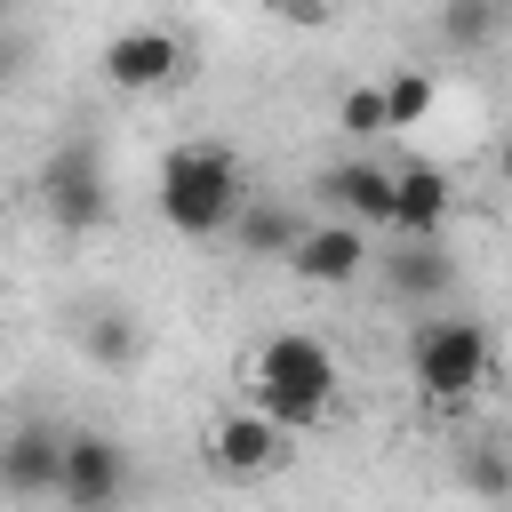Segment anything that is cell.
<instances>
[{
  "label": "cell",
  "mask_w": 512,
  "mask_h": 512,
  "mask_svg": "<svg viewBox=\"0 0 512 512\" xmlns=\"http://www.w3.org/2000/svg\"><path fill=\"white\" fill-rule=\"evenodd\" d=\"M240 200H248V184H240V160L224 144H168V160H160V216L184 240H216L240 216Z\"/></svg>",
  "instance_id": "1"
},
{
  "label": "cell",
  "mask_w": 512,
  "mask_h": 512,
  "mask_svg": "<svg viewBox=\"0 0 512 512\" xmlns=\"http://www.w3.org/2000/svg\"><path fill=\"white\" fill-rule=\"evenodd\" d=\"M328 400H336V352H328L320 336L288 328V336H272V344L256 352V400H248V408H264L280 432L320 424Z\"/></svg>",
  "instance_id": "2"
},
{
  "label": "cell",
  "mask_w": 512,
  "mask_h": 512,
  "mask_svg": "<svg viewBox=\"0 0 512 512\" xmlns=\"http://www.w3.org/2000/svg\"><path fill=\"white\" fill-rule=\"evenodd\" d=\"M408 368L424 384V400H472L488 384V328L480 320H424L408 344Z\"/></svg>",
  "instance_id": "3"
},
{
  "label": "cell",
  "mask_w": 512,
  "mask_h": 512,
  "mask_svg": "<svg viewBox=\"0 0 512 512\" xmlns=\"http://www.w3.org/2000/svg\"><path fill=\"white\" fill-rule=\"evenodd\" d=\"M40 208H48L56 232H88V224H104L112 192H104V152H96L88 136H64V144L48 152V168H40Z\"/></svg>",
  "instance_id": "4"
},
{
  "label": "cell",
  "mask_w": 512,
  "mask_h": 512,
  "mask_svg": "<svg viewBox=\"0 0 512 512\" xmlns=\"http://www.w3.org/2000/svg\"><path fill=\"white\" fill-rule=\"evenodd\" d=\"M48 496H64V512H112L120 496H128V456H120V440H104V432H64V456H56V488Z\"/></svg>",
  "instance_id": "5"
},
{
  "label": "cell",
  "mask_w": 512,
  "mask_h": 512,
  "mask_svg": "<svg viewBox=\"0 0 512 512\" xmlns=\"http://www.w3.org/2000/svg\"><path fill=\"white\" fill-rule=\"evenodd\" d=\"M208 464L224 480H272L288 464V432L264 416V408H232L216 432H208Z\"/></svg>",
  "instance_id": "6"
},
{
  "label": "cell",
  "mask_w": 512,
  "mask_h": 512,
  "mask_svg": "<svg viewBox=\"0 0 512 512\" xmlns=\"http://www.w3.org/2000/svg\"><path fill=\"white\" fill-rule=\"evenodd\" d=\"M184 72V40L168 24H128L104 40V80L112 88H168Z\"/></svg>",
  "instance_id": "7"
},
{
  "label": "cell",
  "mask_w": 512,
  "mask_h": 512,
  "mask_svg": "<svg viewBox=\"0 0 512 512\" xmlns=\"http://www.w3.org/2000/svg\"><path fill=\"white\" fill-rule=\"evenodd\" d=\"M280 264H288L296 280L344 288V280L368 272V232H360V224H312V232H296V248H288Z\"/></svg>",
  "instance_id": "8"
},
{
  "label": "cell",
  "mask_w": 512,
  "mask_h": 512,
  "mask_svg": "<svg viewBox=\"0 0 512 512\" xmlns=\"http://www.w3.org/2000/svg\"><path fill=\"white\" fill-rule=\"evenodd\" d=\"M56 456H64V432L56 424H40V416L8 424L0 432V488L8 496H48L56 488Z\"/></svg>",
  "instance_id": "9"
},
{
  "label": "cell",
  "mask_w": 512,
  "mask_h": 512,
  "mask_svg": "<svg viewBox=\"0 0 512 512\" xmlns=\"http://www.w3.org/2000/svg\"><path fill=\"white\" fill-rule=\"evenodd\" d=\"M440 224H448V176L432 160L392 168V232L400 240H440Z\"/></svg>",
  "instance_id": "10"
},
{
  "label": "cell",
  "mask_w": 512,
  "mask_h": 512,
  "mask_svg": "<svg viewBox=\"0 0 512 512\" xmlns=\"http://www.w3.org/2000/svg\"><path fill=\"white\" fill-rule=\"evenodd\" d=\"M320 192L344 208V224H384L392 232V168H376V160H336L328 176H320Z\"/></svg>",
  "instance_id": "11"
},
{
  "label": "cell",
  "mask_w": 512,
  "mask_h": 512,
  "mask_svg": "<svg viewBox=\"0 0 512 512\" xmlns=\"http://www.w3.org/2000/svg\"><path fill=\"white\" fill-rule=\"evenodd\" d=\"M384 280H392L408 304H432V296H448L456 264H448L440 240H392V248H384Z\"/></svg>",
  "instance_id": "12"
},
{
  "label": "cell",
  "mask_w": 512,
  "mask_h": 512,
  "mask_svg": "<svg viewBox=\"0 0 512 512\" xmlns=\"http://www.w3.org/2000/svg\"><path fill=\"white\" fill-rule=\"evenodd\" d=\"M232 224H240V248H248V256H288V248H296V232H304V224H296L288 208H272V200H256V208L240 200V216H232Z\"/></svg>",
  "instance_id": "13"
},
{
  "label": "cell",
  "mask_w": 512,
  "mask_h": 512,
  "mask_svg": "<svg viewBox=\"0 0 512 512\" xmlns=\"http://www.w3.org/2000/svg\"><path fill=\"white\" fill-rule=\"evenodd\" d=\"M376 104H384V128H416V120L432 112V80H424V72H392V80L376 88Z\"/></svg>",
  "instance_id": "14"
},
{
  "label": "cell",
  "mask_w": 512,
  "mask_h": 512,
  "mask_svg": "<svg viewBox=\"0 0 512 512\" xmlns=\"http://www.w3.org/2000/svg\"><path fill=\"white\" fill-rule=\"evenodd\" d=\"M336 120H344V136H384V104H376V88H352Z\"/></svg>",
  "instance_id": "15"
},
{
  "label": "cell",
  "mask_w": 512,
  "mask_h": 512,
  "mask_svg": "<svg viewBox=\"0 0 512 512\" xmlns=\"http://www.w3.org/2000/svg\"><path fill=\"white\" fill-rule=\"evenodd\" d=\"M88 352H96L104 368H120V360H136V328H120V320H96V328H88Z\"/></svg>",
  "instance_id": "16"
},
{
  "label": "cell",
  "mask_w": 512,
  "mask_h": 512,
  "mask_svg": "<svg viewBox=\"0 0 512 512\" xmlns=\"http://www.w3.org/2000/svg\"><path fill=\"white\" fill-rule=\"evenodd\" d=\"M472 488H480V496H504V488H512V472H504V448H480V456H472Z\"/></svg>",
  "instance_id": "17"
},
{
  "label": "cell",
  "mask_w": 512,
  "mask_h": 512,
  "mask_svg": "<svg viewBox=\"0 0 512 512\" xmlns=\"http://www.w3.org/2000/svg\"><path fill=\"white\" fill-rule=\"evenodd\" d=\"M488 32V0H456L448 8V40H480Z\"/></svg>",
  "instance_id": "18"
},
{
  "label": "cell",
  "mask_w": 512,
  "mask_h": 512,
  "mask_svg": "<svg viewBox=\"0 0 512 512\" xmlns=\"http://www.w3.org/2000/svg\"><path fill=\"white\" fill-rule=\"evenodd\" d=\"M272 16H288V24H320L328 16V0H264Z\"/></svg>",
  "instance_id": "19"
},
{
  "label": "cell",
  "mask_w": 512,
  "mask_h": 512,
  "mask_svg": "<svg viewBox=\"0 0 512 512\" xmlns=\"http://www.w3.org/2000/svg\"><path fill=\"white\" fill-rule=\"evenodd\" d=\"M0 16H8V0H0Z\"/></svg>",
  "instance_id": "20"
}]
</instances>
